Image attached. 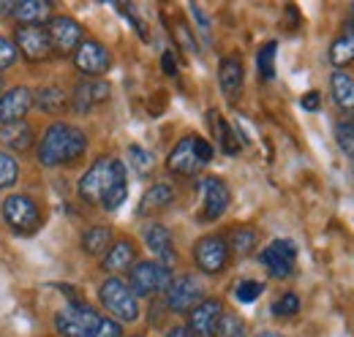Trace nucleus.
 Segmentation results:
<instances>
[{
    "label": "nucleus",
    "mask_w": 354,
    "mask_h": 337,
    "mask_svg": "<svg viewBox=\"0 0 354 337\" xmlns=\"http://www.w3.org/2000/svg\"><path fill=\"white\" fill-rule=\"evenodd\" d=\"M85 150H88V136L80 128L68 123H52L39 144V161L49 168L66 166L74 164Z\"/></svg>",
    "instance_id": "1"
},
{
    "label": "nucleus",
    "mask_w": 354,
    "mask_h": 337,
    "mask_svg": "<svg viewBox=\"0 0 354 337\" xmlns=\"http://www.w3.org/2000/svg\"><path fill=\"white\" fill-rule=\"evenodd\" d=\"M123 182H129L126 166L118 158H98L80 180V199L88 204H101Z\"/></svg>",
    "instance_id": "2"
},
{
    "label": "nucleus",
    "mask_w": 354,
    "mask_h": 337,
    "mask_svg": "<svg viewBox=\"0 0 354 337\" xmlns=\"http://www.w3.org/2000/svg\"><path fill=\"white\" fill-rule=\"evenodd\" d=\"M210 161H213V144L202 136H185L169 153L167 168L177 177H196Z\"/></svg>",
    "instance_id": "3"
},
{
    "label": "nucleus",
    "mask_w": 354,
    "mask_h": 337,
    "mask_svg": "<svg viewBox=\"0 0 354 337\" xmlns=\"http://www.w3.org/2000/svg\"><path fill=\"white\" fill-rule=\"evenodd\" d=\"M172 269L158 261H136L129 272V289L139 296H158L172 286Z\"/></svg>",
    "instance_id": "4"
},
{
    "label": "nucleus",
    "mask_w": 354,
    "mask_h": 337,
    "mask_svg": "<svg viewBox=\"0 0 354 337\" xmlns=\"http://www.w3.org/2000/svg\"><path fill=\"white\" fill-rule=\"evenodd\" d=\"M98 299H101V305H104L118 321L131 324V321L139 318V299H136V294L129 289V283L120 280V278L104 280V286L98 289Z\"/></svg>",
    "instance_id": "5"
},
{
    "label": "nucleus",
    "mask_w": 354,
    "mask_h": 337,
    "mask_svg": "<svg viewBox=\"0 0 354 337\" xmlns=\"http://www.w3.org/2000/svg\"><path fill=\"white\" fill-rule=\"evenodd\" d=\"M0 215L6 220V226L17 234H33L41 223V210L39 204L30 199V196H22V193H11L8 199H3V207Z\"/></svg>",
    "instance_id": "6"
},
{
    "label": "nucleus",
    "mask_w": 354,
    "mask_h": 337,
    "mask_svg": "<svg viewBox=\"0 0 354 337\" xmlns=\"http://www.w3.org/2000/svg\"><path fill=\"white\" fill-rule=\"evenodd\" d=\"M101 321L104 318L82 302H74L71 307H66L55 316V327L63 337H93L98 332Z\"/></svg>",
    "instance_id": "7"
},
{
    "label": "nucleus",
    "mask_w": 354,
    "mask_h": 337,
    "mask_svg": "<svg viewBox=\"0 0 354 337\" xmlns=\"http://www.w3.org/2000/svg\"><path fill=\"white\" fill-rule=\"evenodd\" d=\"M202 299H205V289L194 275H180L167 289V307L172 313H180V316L191 313Z\"/></svg>",
    "instance_id": "8"
},
{
    "label": "nucleus",
    "mask_w": 354,
    "mask_h": 337,
    "mask_svg": "<svg viewBox=\"0 0 354 337\" xmlns=\"http://www.w3.org/2000/svg\"><path fill=\"white\" fill-rule=\"evenodd\" d=\"M46 33H49L52 49L57 55H71V52H77L80 44L85 41L82 25L71 17H52L49 25H46Z\"/></svg>",
    "instance_id": "9"
},
{
    "label": "nucleus",
    "mask_w": 354,
    "mask_h": 337,
    "mask_svg": "<svg viewBox=\"0 0 354 337\" xmlns=\"http://www.w3.org/2000/svg\"><path fill=\"white\" fill-rule=\"evenodd\" d=\"M295 258H297V248H295V242H289V240H275V242H270L265 251L259 253L262 267H265L275 280H283V278L292 275Z\"/></svg>",
    "instance_id": "10"
},
{
    "label": "nucleus",
    "mask_w": 354,
    "mask_h": 337,
    "mask_svg": "<svg viewBox=\"0 0 354 337\" xmlns=\"http://www.w3.org/2000/svg\"><path fill=\"white\" fill-rule=\"evenodd\" d=\"M74 66H77V71H82L85 77L98 79L101 74L109 71L112 55L106 52L104 44L93 41V39H85V41L77 46V52H74Z\"/></svg>",
    "instance_id": "11"
},
{
    "label": "nucleus",
    "mask_w": 354,
    "mask_h": 337,
    "mask_svg": "<svg viewBox=\"0 0 354 337\" xmlns=\"http://www.w3.org/2000/svg\"><path fill=\"white\" fill-rule=\"evenodd\" d=\"M194 261L205 275H218L229 264V248L223 242V237H202L194 248Z\"/></svg>",
    "instance_id": "12"
},
{
    "label": "nucleus",
    "mask_w": 354,
    "mask_h": 337,
    "mask_svg": "<svg viewBox=\"0 0 354 337\" xmlns=\"http://www.w3.org/2000/svg\"><path fill=\"white\" fill-rule=\"evenodd\" d=\"M14 44H17L19 55L30 63H41V60H49L55 55L46 28H17Z\"/></svg>",
    "instance_id": "13"
},
{
    "label": "nucleus",
    "mask_w": 354,
    "mask_h": 337,
    "mask_svg": "<svg viewBox=\"0 0 354 337\" xmlns=\"http://www.w3.org/2000/svg\"><path fill=\"white\" fill-rule=\"evenodd\" d=\"M33 109V90L30 87H11L0 95V123L3 126H14V123H25L28 112Z\"/></svg>",
    "instance_id": "14"
},
{
    "label": "nucleus",
    "mask_w": 354,
    "mask_h": 337,
    "mask_svg": "<svg viewBox=\"0 0 354 337\" xmlns=\"http://www.w3.org/2000/svg\"><path fill=\"white\" fill-rule=\"evenodd\" d=\"M188 316V329L194 332V337H216L223 318L221 299H202Z\"/></svg>",
    "instance_id": "15"
},
{
    "label": "nucleus",
    "mask_w": 354,
    "mask_h": 337,
    "mask_svg": "<svg viewBox=\"0 0 354 337\" xmlns=\"http://www.w3.org/2000/svg\"><path fill=\"white\" fill-rule=\"evenodd\" d=\"M229 207V188L221 177H207L202 180V215L199 220L210 223L218 220Z\"/></svg>",
    "instance_id": "16"
},
{
    "label": "nucleus",
    "mask_w": 354,
    "mask_h": 337,
    "mask_svg": "<svg viewBox=\"0 0 354 337\" xmlns=\"http://www.w3.org/2000/svg\"><path fill=\"white\" fill-rule=\"evenodd\" d=\"M109 98V84L104 79H85L74 87V98H71V112L77 115H88L98 104H104Z\"/></svg>",
    "instance_id": "17"
},
{
    "label": "nucleus",
    "mask_w": 354,
    "mask_h": 337,
    "mask_svg": "<svg viewBox=\"0 0 354 337\" xmlns=\"http://www.w3.org/2000/svg\"><path fill=\"white\" fill-rule=\"evenodd\" d=\"M145 245L161 258L158 264H164V267L172 269L177 253H175V245H172V231H169L164 223H150V226L145 229Z\"/></svg>",
    "instance_id": "18"
},
{
    "label": "nucleus",
    "mask_w": 354,
    "mask_h": 337,
    "mask_svg": "<svg viewBox=\"0 0 354 337\" xmlns=\"http://www.w3.org/2000/svg\"><path fill=\"white\" fill-rule=\"evenodd\" d=\"M136 264V248H133L129 240H120V242H112V248L106 251L101 267L104 272H109L112 278L123 275V272H131V267Z\"/></svg>",
    "instance_id": "19"
},
{
    "label": "nucleus",
    "mask_w": 354,
    "mask_h": 337,
    "mask_svg": "<svg viewBox=\"0 0 354 337\" xmlns=\"http://www.w3.org/2000/svg\"><path fill=\"white\" fill-rule=\"evenodd\" d=\"M19 28H46L52 19V3L46 0H22L14 8Z\"/></svg>",
    "instance_id": "20"
},
{
    "label": "nucleus",
    "mask_w": 354,
    "mask_h": 337,
    "mask_svg": "<svg viewBox=\"0 0 354 337\" xmlns=\"http://www.w3.org/2000/svg\"><path fill=\"white\" fill-rule=\"evenodd\" d=\"M218 82L221 93L229 101H237L240 90H243V63L240 57H223L221 68H218Z\"/></svg>",
    "instance_id": "21"
},
{
    "label": "nucleus",
    "mask_w": 354,
    "mask_h": 337,
    "mask_svg": "<svg viewBox=\"0 0 354 337\" xmlns=\"http://www.w3.org/2000/svg\"><path fill=\"white\" fill-rule=\"evenodd\" d=\"M33 106H36L39 112H46V115H60V112L71 109V106H68V95H66L57 84H44V87H39V90L33 93Z\"/></svg>",
    "instance_id": "22"
},
{
    "label": "nucleus",
    "mask_w": 354,
    "mask_h": 337,
    "mask_svg": "<svg viewBox=\"0 0 354 337\" xmlns=\"http://www.w3.org/2000/svg\"><path fill=\"white\" fill-rule=\"evenodd\" d=\"M175 202V188L169 182H156L139 202V215H153L158 210H167Z\"/></svg>",
    "instance_id": "23"
},
{
    "label": "nucleus",
    "mask_w": 354,
    "mask_h": 337,
    "mask_svg": "<svg viewBox=\"0 0 354 337\" xmlns=\"http://www.w3.org/2000/svg\"><path fill=\"white\" fill-rule=\"evenodd\" d=\"M0 144L14 150V153H28L33 147V131L28 123H14V126L0 128Z\"/></svg>",
    "instance_id": "24"
},
{
    "label": "nucleus",
    "mask_w": 354,
    "mask_h": 337,
    "mask_svg": "<svg viewBox=\"0 0 354 337\" xmlns=\"http://www.w3.org/2000/svg\"><path fill=\"white\" fill-rule=\"evenodd\" d=\"M330 84H333V98H335L338 109L346 115H354V77H349L346 71H335Z\"/></svg>",
    "instance_id": "25"
},
{
    "label": "nucleus",
    "mask_w": 354,
    "mask_h": 337,
    "mask_svg": "<svg viewBox=\"0 0 354 337\" xmlns=\"http://www.w3.org/2000/svg\"><path fill=\"white\" fill-rule=\"evenodd\" d=\"M112 248V229L109 226H90L88 231L82 234V251L88 256H106V251Z\"/></svg>",
    "instance_id": "26"
},
{
    "label": "nucleus",
    "mask_w": 354,
    "mask_h": 337,
    "mask_svg": "<svg viewBox=\"0 0 354 337\" xmlns=\"http://www.w3.org/2000/svg\"><path fill=\"white\" fill-rule=\"evenodd\" d=\"M223 242L229 248V256L232 253L234 256H251L254 248H257V242H259V237H257L254 229H234V231H229V237Z\"/></svg>",
    "instance_id": "27"
},
{
    "label": "nucleus",
    "mask_w": 354,
    "mask_h": 337,
    "mask_svg": "<svg viewBox=\"0 0 354 337\" xmlns=\"http://www.w3.org/2000/svg\"><path fill=\"white\" fill-rule=\"evenodd\" d=\"M330 63L335 66V68H344V66H349L354 63V30L349 28L346 33H341L333 46H330Z\"/></svg>",
    "instance_id": "28"
},
{
    "label": "nucleus",
    "mask_w": 354,
    "mask_h": 337,
    "mask_svg": "<svg viewBox=\"0 0 354 337\" xmlns=\"http://www.w3.org/2000/svg\"><path fill=\"white\" fill-rule=\"evenodd\" d=\"M210 120L216 123V128H213V131L218 133V144H221L223 153H226V155H237V153H240V142L234 139V128L229 126L226 120H221L216 112L210 115Z\"/></svg>",
    "instance_id": "29"
},
{
    "label": "nucleus",
    "mask_w": 354,
    "mask_h": 337,
    "mask_svg": "<svg viewBox=\"0 0 354 337\" xmlns=\"http://www.w3.org/2000/svg\"><path fill=\"white\" fill-rule=\"evenodd\" d=\"M275 52H278V44L270 41V44H265V46L259 49V55H257L259 74H262V79H267V82L275 77Z\"/></svg>",
    "instance_id": "30"
},
{
    "label": "nucleus",
    "mask_w": 354,
    "mask_h": 337,
    "mask_svg": "<svg viewBox=\"0 0 354 337\" xmlns=\"http://www.w3.org/2000/svg\"><path fill=\"white\" fill-rule=\"evenodd\" d=\"M19 180V164L8 153H0V191L11 188Z\"/></svg>",
    "instance_id": "31"
},
{
    "label": "nucleus",
    "mask_w": 354,
    "mask_h": 337,
    "mask_svg": "<svg viewBox=\"0 0 354 337\" xmlns=\"http://www.w3.org/2000/svg\"><path fill=\"white\" fill-rule=\"evenodd\" d=\"M243 335H245V324H243V318L234 316V313H223L216 337H243Z\"/></svg>",
    "instance_id": "32"
},
{
    "label": "nucleus",
    "mask_w": 354,
    "mask_h": 337,
    "mask_svg": "<svg viewBox=\"0 0 354 337\" xmlns=\"http://www.w3.org/2000/svg\"><path fill=\"white\" fill-rule=\"evenodd\" d=\"M300 313V296L297 294H283L278 302H272V316H281V318H286V316H297Z\"/></svg>",
    "instance_id": "33"
},
{
    "label": "nucleus",
    "mask_w": 354,
    "mask_h": 337,
    "mask_svg": "<svg viewBox=\"0 0 354 337\" xmlns=\"http://www.w3.org/2000/svg\"><path fill=\"white\" fill-rule=\"evenodd\" d=\"M335 139H338V147L344 150V155L354 161V128H352V123H338V126H335Z\"/></svg>",
    "instance_id": "34"
},
{
    "label": "nucleus",
    "mask_w": 354,
    "mask_h": 337,
    "mask_svg": "<svg viewBox=\"0 0 354 337\" xmlns=\"http://www.w3.org/2000/svg\"><path fill=\"white\" fill-rule=\"evenodd\" d=\"M265 291V286L259 283V280H243L240 286H237V302H245V305H251V302H257L259 294Z\"/></svg>",
    "instance_id": "35"
},
{
    "label": "nucleus",
    "mask_w": 354,
    "mask_h": 337,
    "mask_svg": "<svg viewBox=\"0 0 354 337\" xmlns=\"http://www.w3.org/2000/svg\"><path fill=\"white\" fill-rule=\"evenodd\" d=\"M19 63V49H17V44L8 41L6 36H0V71L3 68H11V66H17Z\"/></svg>",
    "instance_id": "36"
},
{
    "label": "nucleus",
    "mask_w": 354,
    "mask_h": 337,
    "mask_svg": "<svg viewBox=\"0 0 354 337\" xmlns=\"http://www.w3.org/2000/svg\"><path fill=\"white\" fill-rule=\"evenodd\" d=\"M129 153H131V164H133V168H136L139 174H147V171L153 168V155H150L147 150H142V147H136V144H133V147L129 150Z\"/></svg>",
    "instance_id": "37"
},
{
    "label": "nucleus",
    "mask_w": 354,
    "mask_h": 337,
    "mask_svg": "<svg viewBox=\"0 0 354 337\" xmlns=\"http://www.w3.org/2000/svg\"><path fill=\"white\" fill-rule=\"evenodd\" d=\"M93 337H123V332H120V324H118V321L104 318L101 327H98V332H95Z\"/></svg>",
    "instance_id": "38"
},
{
    "label": "nucleus",
    "mask_w": 354,
    "mask_h": 337,
    "mask_svg": "<svg viewBox=\"0 0 354 337\" xmlns=\"http://www.w3.org/2000/svg\"><path fill=\"white\" fill-rule=\"evenodd\" d=\"M177 39H180V46H183L185 52H191V55H196V41H194V36L188 33V28H183V25H177Z\"/></svg>",
    "instance_id": "39"
},
{
    "label": "nucleus",
    "mask_w": 354,
    "mask_h": 337,
    "mask_svg": "<svg viewBox=\"0 0 354 337\" xmlns=\"http://www.w3.org/2000/svg\"><path fill=\"white\" fill-rule=\"evenodd\" d=\"M188 11H191V14L196 17V25H199V28H202V33L207 36V33H210V19L205 17V11H202V6H196V3H191V6H188Z\"/></svg>",
    "instance_id": "40"
},
{
    "label": "nucleus",
    "mask_w": 354,
    "mask_h": 337,
    "mask_svg": "<svg viewBox=\"0 0 354 337\" xmlns=\"http://www.w3.org/2000/svg\"><path fill=\"white\" fill-rule=\"evenodd\" d=\"M300 104H303V109H306V112H316V109H319V104H322V98H319V93H306Z\"/></svg>",
    "instance_id": "41"
},
{
    "label": "nucleus",
    "mask_w": 354,
    "mask_h": 337,
    "mask_svg": "<svg viewBox=\"0 0 354 337\" xmlns=\"http://www.w3.org/2000/svg\"><path fill=\"white\" fill-rule=\"evenodd\" d=\"M161 68H164V74H169V77H175L177 74V63H175V55H172V52H164V57H161Z\"/></svg>",
    "instance_id": "42"
},
{
    "label": "nucleus",
    "mask_w": 354,
    "mask_h": 337,
    "mask_svg": "<svg viewBox=\"0 0 354 337\" xmlns=\"http://www.w3.org/2000/svg\"><path fill=\"white\" fill-rule=\"evenodd\" d=\"M167 337H194V332H191L188 327H175V329H169Z\"/></svg>",
    "instance_id": "43"
},
{
    "label": "nucleus",
    "mask_w": 354,
    "mask_h": 337,
    "mask_svg": "<svg viewBox=\"0 0 354 337\" xmlns=\"http://www.w3.org/2000/svg\"><path fill=\"white\" fill-rule=\"evenodd\" d=\"M14 8H17V3H0V19H3V17H11Z\"/></svg>",
    "instance_id": "44"
},
{
    "label": "nucleus",
    "mask_w": 354,
    "mask_h": 337,
    "mask_svg": "<svg viewBox=\"0 0 354 337\" xmlns=\"http://www.w3.org/2000/svg\"><path fill=\"white\" fill-rule=\"evenodd\" d=\"M257 337H286V335H278V332H262V335H257Z\"/></svg>",
    "instance_id": "45"
},
{
    "label": "nucleus",
    "mask_w": 354,
    "mask_h": 337,
    "mask_svg": "<svg viewBox=\"0 0 354 337\" xmlns=\"http://www.w3.org/2000/svg\"><path fill=\"white\" fill-rule=\"evenodd\" d=\"M3 84L6 82H3V74H0V93H3Z\"/></svg>",
    "instance_id": "46"
},
{
    "label": "nucleus",
    "mask_w": 354,
    "mask_h": 337,
    "mask_svg": "<svg viewBox=\"0 0 354 337\" xmlns=\"http://www.w3.org/2000/svg\"><path fill=\"white\" fill-rule=\"evenodd\" d=\"M352 30H354V6H352Z\"/></svg>",
    "instance_id": "47"
},
{
    "label": "nucleus",
    "mask_w": 354,
    "mask_h": 337,
    "mask_svg": "<svg viewBox=\"0 0 354 337\" xmlns=\"http://www.w3.org/2000/svg\"><path fill=\"white\" fill-rule=\"evenodd\" d=\"M131 337H142V335H131Z\"/></svg>",
    "instance_id": "48"
},
{
    "label": "nucleus",
    "mask_w": 354,
    "mask_h": 337,
    "mask_svg": "<svg viewBox=\"0 0 354 337\" xmlns=\"http://www.w3.org/2000/svg\"><path fill=\"white\" fill-rule=\"evenodd\" d=\"M352 128H354V123H352Z\"/></svg>",
    "instance_id": "49"
}]
</instances>
